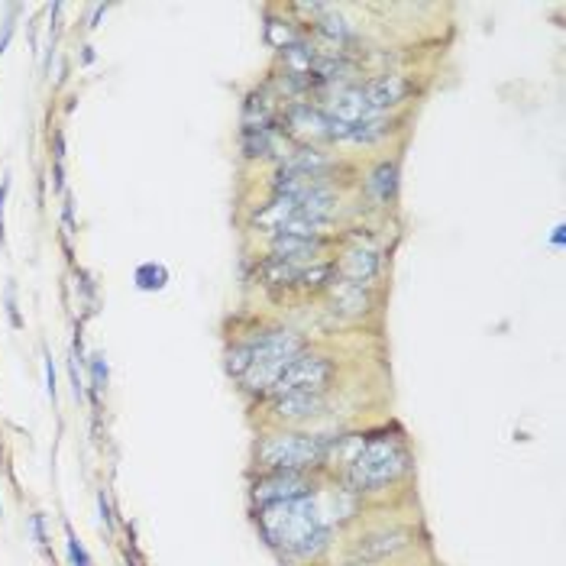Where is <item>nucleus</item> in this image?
<instances>
[{"mask_svg":"<svg viewBox=\"0 0 566 566\" xmlns=\"http://www.w3.org/2000/svg\"><path fill=\"white\" fill-rule=\"evenodd\" d=\"M327 440L311 434H272L256 447V463L269 473H301L311 466L324 463Z\"/></svg>","mask_w":566,"mask_h":566,"instance_id":"nucleus-2","label":"nucleus"},{"mask_svg":"<svg viewBox=\"0 0 566 566\" xmlns=\"http://www.w3.org/2000/svg\"><path fill=\"white\" fill-rule=\"evenodd\" d=\"M363 91H366V101H369L372 113H382V110H389V107L405 101L408 81L401 75H382V78H375V81H369Z\"/></svg>","mask_w":566,"mask_h":566,"instance_id":"nucleus-9","label":"nucleus"},{"mask_svg":"<svg viewBox=\"0 0 566 566\" xmlns=\"http://www.w3.org/2000/svg\"><path fill=\"white\" fill-rule=\"evenodd\" d=\"M272 411L282 421H308V417L324 411V392H288V395H275Z\"/></svg>","mask_w":566,"mask_h":566,"instance_id":"nucleus-8","label":"nucleus"},{"mask_svg":"<svg viewBox=\"0 0 566 566\" xmlns=\"http://www.w3.org/2000/svg\"><path fill=\"white\" fill-rule=\"evenodd\" d=\"M321 110H324V117L337 120V123H347V127L363 123V120H369V117H379V113H372L363 85H340L337 91L330 94V101L324 104Z\"/></svg>","mask_w":566,"mask_h":566,"instance_id":"nucleus-5","label":"nucleus"},{"mask_svg":"<svg viewBox=\"0 0 566 566\" xmlns=\"http://www.w3.org/2000/svg\"><path fill=\"white\" fill-rule=\"evenodd\" d=\"M553 246H563V227H557V233H553Z\"/></svg>","mask_w":566,"mask_h":566,"instance_id":"nucleus-29","label":"nucleus"},{"mask_svg":"<svg viewBox=\"0 0 566 566\" xmlns=\"http://www.w3.org/2000/svg\"><path fill=\"white\" fill-rule=\"evenodd\" d=\"M243 153L249 159H262L272 153V133L269 127H243Z\"/></svg>","mask_w":566,"mask_h":566,"instance_id":"nucleus-17","label":"nucleus"},{"mask_svg":"<svg viewBox=\"0 0 566 566\" xmlns=\"http://www.w3.org/2000/svg\"><path fill=\"white\" fill-rule=\"evenodd\" d=\"M285 123H288V133H295L298 139H327V130H330V120L324 117L321 107H311V104H291L285 110Z\"/></svg>","mask_w":566,"mask_h":566,"instance_id":"nucleus-7","label":"nucleus"},{"mask_svg":"<svg viewBox=\"0 0 566 566\" xmlns=\"http://www.w3.org/2000/svg\"><path fill=\"white\" fill-rule=\"evenodd\" d=\"M298 211V201L295 198H282V195H275L269 204H262L259 211L253 214V220L259 223L262 230H272V233H279V227L285 223L291 214Z\"/></svg>","mask_w":566,"mask_h":566,"instance_id":"nucleus-13","label":"nucleus"},{"mask_svg":"<svg viewBox=\"0 0 566 566\" xmlns=\"http://www.w3.org/2000/svg\"><path fill=\"white\" fill-rule=\"evenodd\" d=\"M317 29H321L324 36H330V39H337V43H343V39H350V26L343 23L340 17H330V13H324L321 17V23H317Z\"/></svg>","mask_w":566,"mask_h":566,"instance_id":"nucleus-22","label":"nucleus"},{"mask_svg":"<svg viewBox=\"0 0 566 566\" xmlns=\"http://www.w3.org/2000/svg\"><path fill=\"white\" fill-rule=\"evenodd\" d=\"M68 553H71V563L75 566H94L91 557L85 553V547H81V541H78L71 531H68Z\"/></svg>","mask_w":566,"mask_h":566,"instance_id":"nucleus-24","label":"nucleus"},{"mask_svg":"<svg viewBox=\"0 0 566 566\" xmlns=\"http://www.w3.org/2000/svg\"><path fill=\"white\" fill-rule=\"evenodd\" d=\"M333 275H337V265H305L301 275H298V288L317 291V288H327Z\"/></svg>","mask_w":566,"mask_h":566,"instance_id":"nucleus-19","label":"nucleus"},{"mask_svg":"<svg viewBox=\"0 0 566 566\" xmlns=\"http://www.w3.org/2000/svg\"><path fill=\"white\" fill-rule=\"evenodd\" d=\"M46 382H49V395L55 398V366H52V356H46Z\"/></svg>","mask_w":566,"mask_h":566,"instance_id":"nucleus-26","label":"nucleus"},{"mask_svg":"<svg viewBox=\"0 0 566 566\" xmlns=\"http://www.w3.org/2000/svg\"><path fill=\"white\" fill-rule=\"evenodd\" d=\"M337 308L340 311H350V314H363L366 311V295L359 285H347L343 295L337 298Z\"/></svg>","mask_w":566,"mask_h":566,"instance_id":"nucleus-21","label":"nucleus"},{"mask_svg":"<svg viewBox=\"0 0 566 566\" xmlns=\"http://www.w3.org/2000/svg\"><path fill=\"white\" fill-rule=\"evenodd\" d=\"M408 457L395 440H369L350 463V485L356 492H375L405 473Z\"/></svg>","mask_w":566,"mask_h":566,"instance_id":"nucleus-3","label":"nucleus"},{"mask_svg":"<svg viewBox=\"0 0 566 566\" xmlns=\"http://www.w3.org/2000/svg\"><path fill=\"white\" fill-rule=\"evenodd\" d=\"M7 185H10V181H4V185H0V243H4V198H7Z\"/></svg>","mask_w":566,"mask_h":566,"instance_id":"nucleus-28","label":"nucleus"},{"mask_svg":"<svg viewBox=\"0 0 566 566\" xmlns=\"http://www.w3.org/2000/svg\"><path fill=\"white\" fill-rule=\"evenodd\" d=\"M395 188H398V165L395 162H379V165L372 169V175L366 178V191L382 204L395 198Z\"/></svg>","mask_w":566,"mask_h":566,"instance_id":"nucleus-14","label":"nucleus"},{"mask_svg":"<svg viewBox=\"0 0 566 566\" xmlns=\"http://www.w3.org/2000/svg\"><path fill=\"white\" fill-rule=\"evenodd\" d=\"M301 269L305 265H295V262H285V259H275V256H269V259L262 262V282L265 285H298V275H301Z\"/></svg>","mask_w":566,"mask_h":566,"instance_id":"nucleus-16","label":"nucleus"},{"mask_svg":"<svg viewBox=\"0 0 566 566\" xmlns=\"http://www.w3.org/2000/svg\"><path fill=\"white\" fill-rule=\"evenodd\" d=\"M333 375V363L317 353H298L288 359V366L279 372L272 385V395H288V392H324V385Z\"/></svg>","mask_w":566,"mask_h":566,"instance_id":"nucleus-4","label":"nucleus"},{"mask_svg":"<svg viewBox=\"0 0 566 566\" xmlns=\"http://www.w3.org/2000/svg\"><path fill=\"white\" fill-rule=\"evenodd\" d=\"M91 379H94V392H104V385H107V363H104V353L91 356Z\"/></svg>","mask_w":566,"mask_h":566,"instance_id":"nucleus-23","label":"nucleus"},{"mask_svg":"<svg viewBox=\"0 0 566 566\" xmlns=\"http://www.w3.org/2000/svg\"><path fill=\"white\" fill-rule=\"evenodd\" d=\"M375 272H379V253H375V249H353V253L343 256L337 275H343L347 285L363 288L366 282L375 279Z\"/></svg>","mask_w":566,"mask_h":566,"instance_id":"nucleus-11","label":"nucleus"},{"mask_svg":"<svg viewBox=\"0 0 566 566\" xmlns=\"http://www.w3.org/2000/svg\"><path fill=\"white\" fill-rule=\"evenodd\" d=\"M10 36H13V17H10L7 23H4V36H0V55H4V49H7Z\"/></svg>","mask_w":566,"mask_h":566,"instance_id":"nucleus-27","label":"nucleus"},{"mask_svg":"<svg viewBox=\"0 0 566 566\" xmlns=\"http://www.w3.org/2000/svg\"><path fill=\"white\" fill-rule=\"evenodd\" d=\"M29 531H33L36 544H39V547H46V534H43V515H33V518H29Z\"/></svg>","mask_w":566,"mask_h":566,"instance_id":"nucleus-25","label":"nucleus"},{"mask_svg":"<svg viewBox=\"0 0 566 566\" xmlns=\"http://www.w3.org/2000/svg\"><path fill=\"white\" fill-rule=\"evenodd\" d=\"M282 169L301 172V175H311V178H324V172L330 169V159L324 153H317V149H311V146H305V149H298V153L288 156Z\"/></svg>","mask_w":566,"mask_h":566,"instance_id":"nucleus-15","label":"nucleus"},{"mask_svg":"<svg viewBox=\"0 0 566 566\" xmlns=\"http://www.w3.org/2000/svg\"><path fill=\"white\" fill-rule=\"evenodd\" d=\"M165 279H169V272L162 269V265H156V262H146V265L136 269V285L143 288V291H156V288H162L165 285Z\"/></svg>","mask_w":566,"mask_h":566,"instance_id":"nucleus-20","label":"nucleus"},{"mask_svg":"<svg viewBox=\"0 0 566 566\" xmlns=\"http://www.w3.org/2000/svg\"><path fill=\"white\" fill-rule=\"evenodd\" d=\"M324 249V240H311V237H288V233H275L272 240V256L285 262H295V265H305L314 256Z\"/></svg>","mask_w":566,"mask_h":566,"instance_id":"nucleus-10","label":"nucleus"},{"mask_svg":"<svg viewBox=\"0 0 566 566\" xmlns=\"http://www.w3.org/2000/svg\"><path fill=\"white\" fill-rule=\"evenodd\" d=\"M311 492V482L301 473H269L253 485V502L256 505H272V502L305 499Z\"/></svg>","mask_w":566,"mask_h":566,"instance_id":"nucleus-6","label":"nucleus"},{"mask_svg":"<svg viewBox=\"0 0 566 566\" xmlns=\"http://www.w3.org/2000/svg\"><path fill=\"white\" fill-rule=\"evenodd\" d=\"M259 531L285 557H314L330 541V524L314 495L262 505Z\"/></svg>","mask_w":566,"mask_h":566,"instance_id":"nucleus-1","label":"nucleus"},{"mask_svg":"<svg viewBox=\"0 0 566 566\" xmlns=\"http://www.w3.org/2000/svg\"><path fill=\"white\" fill-rule=\"evenodd\" d=\"M385 133H389V123L382 117H369V120H363V123H353L347 139H353V143H375V139H382Z\"/></svg>","mask_w":566,"mask_h":566,"instance_id":"nucleus-18","label":"nucleus"},{"mask_svg":"<svg viewBox=\"0 0 566 566\" xmlns=\"http://www.w3.org/2000/svg\"><path fill=\"white\" fill-rule=\"evenodd\" d=\"M401 547H408V531H379V534H369L363 541L356 544V557L363 560H385L392 553H398Z\"/></svg>","mask_w":566,"mask_h":566,"instance_id":"nucleus-12","label":"nucleus"}]
</instances>
